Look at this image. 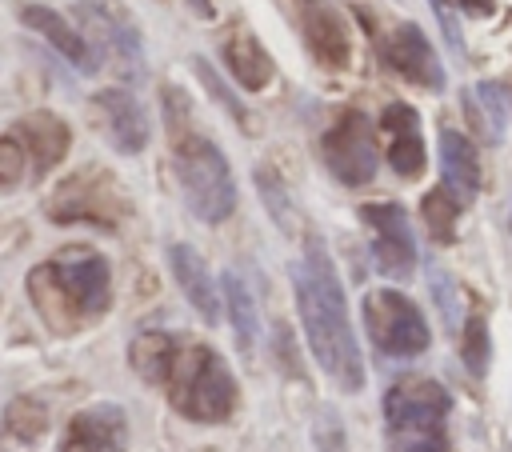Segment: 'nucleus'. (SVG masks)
<instances>
[{"instance_id":"obj_1","label":"nucleus","mask_w":512,"mask_h":452,"mask_svg":"<svg viewBox=\"0 0 512 452\" xmlns=\"http://www.w3.org/2000/svg\"><path fill=\"white\" fill-rule=\"evenodd\" d=\"M292 292H296V312L304 324V340L328 380H336L340 392H360L364 388V356L348 320L344 288L332 268V256L320 236L304 240V256L292 264Z\"/></svg>"},{"instance_id":"obj_2","label":"nucleus","mask_w":512,"mask_h":452,"mask_svg":"<svg viewBox=\"0 0 512 452\" xmlns=\"http://www.w3.org/2000/svg\"><path fill=\"white\" fill-rule=\"evenodd\" d=\"M28 300L52 332L72 336L112 308V268L96 248H60L28 272Z\"/></svg>"},{"instance_id":"obj_3","label":"nucleus","mask_w":512,"mask_h":452,"mask_svg":"<svg viewBox=\"0 0 512 452\" xmlns=\"http://www.w3.org/2000/svg\"><path fill=\"white\" fill-rule=\"evenodd\" d=\"M160 388L168 392V404L184 420H196V424H224L240 400L236 376L224 364V356L196 340L176 344V356H172Z\"/></svg>"},{"instance_id":"obj_4","label":"nucleus","mask_w":512,"mask_h":452,"mask_svg":"<svg viewBox=\"0 0 512 452\" xmlns=\"http://www.w3.org/2000/svg\"><path fill=\"white\" fill-rule=\"evenodd\" d=\"M172 172L188 212L204 224H220L236 212V180L216 140L192 128L172 132Z\"/></svg>"},{"instance_id":"obj_5","label":"nucleus","mask_w":512,"mask_h":452,"mask_svg":"<svg viewBox=\"0 0 512 452\" xmlns=\"http://www.w3.org/2000/svg\"><path fill=\"white\" fill-rule=\"evenodd\" d=\"M452 396L432 376H404L384 396V424L392 452H448Z\"/></svg>"},{"instance_id":"obj_6","label":"nucleus","mask_w":512,"mask_h":452,"mask_svg":"<svg viewBox=\"0 0 512 452\" xmlns=\"http://www.w3.org/2000/svg\"><path fill=\"white\" fill-rule=\"evenodd\" d=\"M44 212L56 220V224H92V228H116L128 212V200L120 192V184L104 172V168H84V172H72L64 176Z\"/></svg>"},{"instance_id":"obj_7","label":"nucleus","mask_w":512,"mask_h":452,"mask_svg":"<svg viewBox=\"0 0 512 452\" xmlns=\"http://www.w3.org/2000/svg\"><path fill=\"white\" fill-rule=\"evenodd\" d=\"M360 312H364L368 340L384 356L412 360V356H420L432 344V332H428L424 312L404 292H396V288H372V292H364Z\"/></svg>"},{"instance_id":"obj_8","label":"nucleus","mask_w":512,"mask_h":452,"mask_svg":"<svg viewBox=\"0 0 512 452\" xmlns=\"http://www.w3.org/2000/svg\"><path fill=\"white\" fill-rule=\"evenodd\" d=\"M320 156L328 164V172L348 184V188H364L376 176V136H372V120L360 108H344L336 112V120L324 128L320 136Z\"/></svg>"},{"instance_id":"obj_9","label":"nucleus","mask_w":512,"mask_h":452,"mask_svg":"<svg viewBox=\"0 0 512 452\" xmlns=\"http://www.w3.org/2000/svg\"><path fill=\"white\" fill-rule=\"evenodd\" d=\"M72 12H80V24L92 28V36H84L92 52L104 48V52L112 56V64H116L128 80H136V76L144 72V40H140L136 24L124 16V8H116V4H108V0H84V4H76ZM96 60H100V56H96Z\"/></svg>"},{"instance_id":"obj_10","label":"nucleus","mask_w":512,"mask_h":452,"mask_svg":"<svg viewBox=\"0 0 512 452\" xmlns=\"http://www.w3.org/2000/svg\"><path fill=\"white\" fill-rule=\"evenodd\" d=\"M360 220L372 228V260L388 280H408L416 268V240L408 216L396 200H376L360 208Z\"/></svg>"},{"instance_id":"obj_11","label":"nucleus","mask_w":512,"mask_h":452,"mask_svg":"<svg viewBox=\"0 0 512 452\" xmlns=\"http://www.w3.org/2000/svg\"><path fill=\"white\" fill-rule=\"evenodd\" d=\"M380 60H384L396 76L420 84L424 92H444V88H448V72H444V64H440L432 40H428L424 28L412 24V20L396 24V28L384 36V44H380Z\"/></svg>"},{"instance_id":"obj_12","label":"nucleus","mask_w":512,"mask_h":452,"mask_svg":"<svg viewBox=\"0 0 512 452\" xmlns=\"http://www.w3.org/2000/svg\"><path fill=\"white\" fill-rule=\"evenodd\" d=\"M92 120H96V128L108 136V144L116 148V152H124V156H136V152H144L148 148V136H152V128H148V112H144V104L128 92V88H100V92H92Z\"/></svg>"},{"instance_id":"obj_13","label":"nucleus","mask_w":512,"mask_h":452,"mask_svg":"<svg viewBox=\"0 0 512 452\" xmlns=\"http://www.w3.org/2000/svg\"><path fill=\"white\" fill-rule=\"evenodd\" d=\"M124 448H128V416L120 404L104 400L80 408L68 420L56 452H124Z\"/></svg>"},{"instance_id":"obj_14","label":"nucleus","mask_w":512,"mask_h":452,"mask_svg":"<svg viewBox=\"0 0 512 452\" xmlns=\"http://www.w3.org/2000/svg\"><path fill=\"white\" fill-rule=\"evenodd\" d=\"M300 32H304V44H308V52L316 56L320 68H332V72L348 68L352 36H348L344 16L328 0H304L300 4Z\"/></svg>"},{"instance_id":"obj_15","label":"nucleus","mask_w":512,"mask_h":452,"mask_svg":"<svg viewBox=\"0 0 512 452\" xmlns=\"http://www.w3.org/2000/svg\"><path fill=\"white\" fill-rule=\"evenodd\" d=\"M380 128L388 136V164L396 176L404 180H416L428 164V148H424V136H420V112L404 100L388 104L380 112Z\"/></svg>"},{"instance_id":"obj_16","label":"nucleus","mask_w":512,"mask_h":452,"mask_svg":"<svg viewBox=\"0 0 512 452\" xmlns=\"http://www.w3.org/2000/svg\"><path fill=\"white\" fill-rule=\"evenodd\" d=\"M12 136L20 140V148H24V156H28V164H32L36 176H44L48 168H56V164L64 160L68 144H72L68 124H64L56 112H48V108L20 116L16 128H12Z\"/></svg>"},{"instance_id":"obj_17","label":"nucleus","mask_w":512,"mask_h":452,"mask_svg":"<svg viewBox=\"0 0 512 452\" xmlns=\"http://www.w3.org/2000/svg\"><path fill=\"white\" fill-rule=\"evenodd\" d=\"M16 16H20L24 28H32L36 36H44L72 68H80V72H96V68H100V60H96V52L88 48L84 32H76V28L64 20V12L48 8V4H20Z\"/></svg>"},{"instance_id":"obj_18","label":"nucleus","mask_w":512,"mask_h":452,"mask_svg":"<svg viewBox=\"0 0 512 452\" xmlns=\"http://www.w3.org/2000/svg\"><path fill=\"white\" fill-rule=\"evenodd\" d=\"M436 148H440V188L460 208H468L476 200V192H480V160H476L472 140L464 132H456V128H440Z\"/></svg>"},{"instance_id":"obj_19","label":"nucleus","mask_w":512,"mask_h":452,"mask_svg":"<svg viewBox=\"0 0 512 452\" xmlns=\"http://www.w3.org/2000/svg\"><path fill=\"white\" fill-rule=\"evenodd\" d=\"M168 268H172V280H176V288L184 292V300H188L208 324H216V320H220V292H216V280H212L204 256H200L192 244H168Z\"/></svg>"},{"instance_id":"obj_20","label":"nucleus","mask_w":512,"mask_h":452,"mask_svg":"<svg viewBox=\"0 0 512 452\" xmlns=\"http://www.w3.org/2000/svg\"><path fill=\"white\" fill-rule=\"evenodd\" d=\"M220 56H224L228 76H232L240 88H248V92H264V88L272 84V76H276L272 56L264 52V44H260L248 28H236V32L220 44Z\"/></svg>"},{"instance_id":"obj_21","label":"nucleus","mask_w":512,"mask_h":452,"mask_svg":"<svg viewBox=\"0 0 512 452\" xmlns=\"http://www.w3.org/2000/svg\"><path fill=\"white\" fill-rule=\"evenodd\" d=\"M176 336L172 332H140L132 344H128V364H132V372L144 380V384H164V376H168V364H172V356H176Z\"/></svg>"},{"instance_id":"obj_22","label":"nucleus","mask_w":512,"mask_h":452,"mask_svg":"<svg viewBox=\"0 0 512 452\" xmlns=\"http://www.w3.org/2000/svg\"><path fill=\"white\" fill-rule=\"evenodd\" d=\"M220 288H224V304H228V316H232L236 344H240V352H252L256 332H260V320H256V300H252V292H248V284H244V276H240L236 268H228V272H224Z\"/></svg>"},{"instance_id":"obj_23","label":"nucleus","mask_w":512,"mask_h":452,"mask_svg":"<svg viewBox=\"0 0 512 452\" xmlns=\"http://www.w3.org/2000/svg\"><path fill=\"white\" fill-rule=\"evenodd\" d=\"M48 428V404L36 400V396H16L8 408H4V432L16 436L20 444H36Z\"/></svg>"},{"instance_id":"obj_24","label":"nucleus","mask_w":512,"mask_h":452,"mask_svg":"<svg viewBox=\"0 0 512 452\" xmlns=\"http://www.w3.org/2000/svg\"><path fill=\"white\" fill-rule=\"evenodd\" d=\"M460 212H464V208H460L444 188H432V192H424V200H420V216H424L432 240H440V244H452V240H456V216H460Z\"/></svg>"},{"instance_id":"obj_25","label":"nucleus","mask_w":512,"mask_h":452,"mask_svg":"<svg viewBox=\"0 0 512 452\" xmlns=\"http://www.w3.org/2000/svg\"><path fill=\"white\" fill-rule=\"evenodd\" d=\"M488 352H492V344H488V324H484V316L476 312V316L464 320L460 360H464V368H468L472 376H484V372H488Z\"/></svg>"},{"instance_id":"obj_26","label":"nucleus","mask_w":512,"mask_h":452,"mask_svg":"<svg viewBox=\"0 0 512 452\" xmlns=\"http://www.w3.org/2000/svg\"><path fill=\"white\" fill-rule=\"evenodd\" d=\"M192 72L200 76V84L208 88V96H212V100H216V104H220V108H224V112H228L236 124H248V112H244L240 96H236V92H232V88L220 80V72H216V68H212L204 56H192Z\"/></svg>"},{"instance_id":"obj_27","label":"nucleus","mask_w":512,"mask_h":452,"mask_svg":"<svg viewBox=\"0 0 512 452\" xmlns=\"http://www.w3.org/2000/svg\"><path fill=\"white\" fill-rule=\"evenodd\" d=\"M476 96L484 100V112H488V128H484V132H488V140H492V144H504V132H508V108H504V88L488 80V84H480V88H476Z\"/></svg>"},{"instance_id":"obj_28","label":"nucleus","mask_w":512,"mask_h":452,"mask_svg":"<svg viewBox=\"0 0 512 452\" xmlns=\"http://www.w3.org/2000/svg\"><path fill=\"white\" fill-rule=\"evenodd\" d=\"M312 440L320 452H348V436H344V424L332 408H320L316 420H312Z\"/></svg>"},{"instance_id":"obj_29","label":"nucleus","mask_w":512,"mask_h":452,"mask_svg":"<svg viewBox=\"0 0 512 452\" xmlns=\"http://www.w3.org/2000/svg\"><path fill=\"white\" fill-rule=\"evenodd\" d=\"M24 168H28V156L20 148V140L12 132L0 136V188H16L24 180Z\"/></svg>"},{"instance_id":"obj_30","label":"nucleus","mask_w":512,"mask_h":452,"mask_svg":"<svg viewBox=\"0 0 512 452\" xmlns=\"http://www.w3.org/2000/svg\"><path fill=\"white\" fill-rule=\"evenodd\" d=\"M256 184H260V196H264L268 212L280 220V228H288V196H284L280 176H276V172H268V168H256Z\"/></svg>"},{"instance_id":"obj_31","label":"nucleus","mask_w":512,"mask_h":452,"mask_svg":"<svg viewBox=\"0 0 512 452\" xmlns=\"http://www.w3.org/2000/svg\"><path fill=\"white\" fill-rule=\"evenodd\" d=\"M428 284H432V292L440 296V308H444L448 324H456V308H452V280H448L440 268H432V272H428Z\"/></svg>"},{"instance_id":"obj_32","label":"nucleus","mask_w":512,"mask_h":452,"mask_svg":"<svg viewBox=\"0 0 512 452\" xmlns=\"http://www.w3.org/2000/svg\"><path fill=\"white\" fill-rule=\"evenodd\" d=\"M428 4L436 8V16H440V24H444V36H448V40H452L456 48H464V44H460V32H456V20H452V8H448L444 0H428Z\"/></svg>"},{"instance_id":"obj_33","label":"nucleus","mask_w":512,"mask_h":452,"mask_svg":"<svg viewBox=\"0 0 512 452\" xmlns=\"http://www.w3.org/2000/svg\"><path fill=\"white\" fill-rule=\"evenodd\" d=\"M468 16H492L496 12V0H456Z\"/></svg>"},{"instance_id":"obj_34","label":"nucleus","mask_w":512,"mask_h":452,"mask_svg":"<svg viewBox=\"0 0 512 452\" xmlns=\"http://www.w3.org/2000/svg\"><path fill=\"white\" fill-rule=\"evenodd\" d=\"M188 8H192L196 16H204V20L212 16V0H188Z\"/></svg>"}]
</instances>
